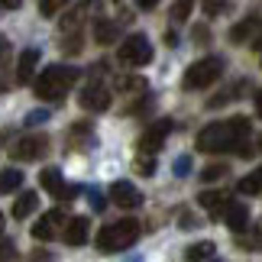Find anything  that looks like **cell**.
Listing matches in <instances>:
<instances>
[{
    "mask_svg": "<svg viewBox=\"0 0 262 262\" xmlns=\"http://www.w3.org/2000/svg\"><path fill=\"white\" fill-rule=\"evenodd\" d=\"M249 136V120L246 117H230L220 123H210L198 133V149L201 152H227L236 149L239 143H246Z\"/></svg>",
    "mask_w": 262,
    "mask_h": 262,
    "instance_id": "1",
    "label": "cell"
},
{
    "mask_svg": "<svg viewBox=\"0 0 262 262\" xmlns=\"http://www.w3.org/2000/svg\"><path fill=\"white\" fill-rule=\"evenodd\" d=\"M78 81V68L68 65H49L42 68V75L36 78V97L39 100H62L72 84Z\"/></svg>",
    "mask_w": 262,
    "mask_h": 262,
    "instance_id": "2",
    "label": "cell"
},
{
    "mask_svg": "<svg viewBox=\"0 0 262 262\" xmlns=\"http://www.w3.org/2000/svg\"><path fill=\"white\" fill-rule=\"evenodd\" d=\"M136 239H139V220L126 217V220H117V224H104L94 243L100 253H120V249H129Z\"/></svg>",
    "mask_w": 262,
    "mask_h": 262,
    "instance_id": "3",
    "label": "cell"
},
{
    "mask_svg": "<svg viewBox=\"0 0 262 262\" xmlns=\"http://www.w3.org/2000/svg\"><path fill=\"white\" fill-rule=\"evenodd\" d=\"M224 58L220 55H207V58H201V62H194L185 72V88L188 91H204V88H210L214 81H220L224 78Z\"/></svg>",
    "mask_w": 262,
    "mask_h": 262,
    "instance_id": "4",
    "label": "cell"
},
{
    "mask_svg": "<svg viewBox=\"0 0 262 262\" xmlns=\"http://www.w3.org/2000/svg\"><path fill=\"white\" fill-rule=\"evenodd\" d=\"M117 58H120L123 65L143 68V65L152 62V46H149V39H146V36H129V39H123V42H120Z\"/></svg>",
    "mask_w": 262,
    "mask_h": 262,
    "instance_id": "5",
    "label": "cell"
},
{
    "mask_svg": "<svg viewBox=\"0 0 262 262\" xmlns=\"http://www.w3.org/2000/svg\"><path fill=\"white\" fill-rule=\"evenodd\" d=\"M46 149H49V136H42V133L23 136L10 146V159H16V162H36V159L46 156Z\"/></svg>",
    "mask_w": 262,
    "mask_h": 262,
    "instance_id": "6",
    "label": "cell"
},
{
    "mask_svg": "<svg viewBox=\"0 0 262 262\" xmlns=\"http://www.w3.org/2000/svg\"><path fill=\"white\" fill-rule=\"evenodd\" d=\"M168 133H172V120H156V123L149 126L143 136H139V152H146L149 159H152L159 149H162V143H165Z\"/></svg>",
    "mask_w": 262,
    "mask_h": 262,
    "instance_id": "7",
    "label": "cell"
},
{
    "mask_svg": "<svg viewBox=\"0 0 262 262\" xmlns=\"http://www.w3.org/2000/svg\"><path fill=\"white\" fill-rule=\"evenodd\" d=\"M62 224H65V210H49V214L39 217V224H33V239H55L58 233H62Z\"/></svg>",
    "mask_w": 262,
    "mask_h": 262,
    "instance_id": "8",
    "label": "cell"
},
{
    "mask_svg": "<svg viewBox=\"0 0 262 262\" xmlns=\"http://www.w3.org/2000/svg\"><path fill=\"white\" fill-rule=\"evenodd\" d=\"M110 198L117 201V207H126V210L143 204V194L136 191L133 181H114V185H110Z\"/></svg>",
    "mask_w": 262,
    "mask_h": 262,
    "instance_id": "9",
    "label": "cell"
},
{
    "mask_svg": "<svg viewBox=\"0 0 262 262\" xmlns=\"http://www.w3.org/2000/svg\"><path fill=\"white\" fill-rule=\"evenodd\" d=\"M78 104H81L84 110H107L110 107V91L104 88V84H88L84 91H81V97H78Z\"/></svg>",
    "mask_w": 262,
    "mask_h": 262,
    "instance_id": "10",
    "label": "cell"
},
{
    "mask_svg": "<svg viewBox=\"0 0 262 262\" xmlns=\"http://www.w3.org/2000/svg\"><path fill=\"white\" fill-rule=\"evenodd\" d=\"M39 185H42V188H46L52 198H65V201H68V198H72L75 191H78V188H65L62 172H58V168H46V172L39 175Z\"/></svg>",
    "mask_w": 262,
    "mask_h": 262,
    "instance_id": "11",
    "label": "cell"
},
{
    "mask_svg": "<svg viewBox=\"0 0 262 262\" xmlns=\"http://www.w3.org/2000/svg\"><path fill=\"white\" fill-rule=\"evenodd\" d=\"M88 230H91L88 217H72L65 224V230H62V236H65L68 246H84L88 243Z\"/></svg>",
    "mask_w": 262,
    "mask_h": 262,
    "instance_id": "12",
    "label": "cell"
},
{
    "mask_svg": "<svg viewBox=\"0 0 262 262\" xmlns=\"http://www.w3.org/2000/svg\"><path fill=\"white\" fill-rule=\"evenodd\" d=\"M36 65H39V52H36V49H23V52H19V62H16V84H29V81H33Z\"/></svg>",
    "mask_w": 262,
    "mask_h": 262,
    "instance_id": "13",
    "label": "cell"
},
{
    "mask_svg": "<svg viewBox=\"0 0 262 262\" xmlns=\"http://www.w3.org/2000/svg\"><path fill=\"white\" fill-rule=\"evenodd\" d=\"M227 210V227L233 230V233H243V230L249 227V210L246 204H224Z\"/></svg>",
    "mask_w": 262,
    "mask_h": 262,
    "instance_id": "14",
    "label": "cell"
},
{
    "mask_svg": "<svg viewBox=\"0 0 262 262\" xmlns=\"http://www.w3.org/2000/svg\"><path fill=\"white\" fill-rule=\"evenodd\" d=\"M256 36H259V16H249V19H243V23H236L230 29V39H233L236 46H243V42H249V39H256Z\"/></svg>",
    "mask_w": 262,
    "mask_h": 262,
    "instance_id": "15",
    "label": "cell"
},
{
    "mask_svg": "<svg viewBox=\"0 0 262 262\" xmlns=\"http://www.w3.org/2000/svg\"><path fill=\"white\" fill-rule=\"evenodd\" d=\"M117 36H120L117 23H110V19H97V23H94V42L110 46V42H117Z\"/></svg>",
    "mask_w": 262,
    "mask_h": 262,
    "instance_id": "16",
    "label": "cell"
},
{
    "mask_svg": "<svg viewBox=\"0 0 262 262\" xmlns=\"http://www.w3.org/2000/svg\"><path fill=\"white\" fill-rule=\"evenodd\" d=\"M36 204H39V194H33V191L19 194V198H16V204H13V217H16V220H26V217L36 210Z\"/></svg>",
    "mask_w": 262,
    "mask_h": 262,
    "instance_id": "17",
    "label": "cell"
},
{
    "mask_svg": "<svg viewBox=\"0 0 262 262\" xmlns=\"http://www.w3.org/2000/svg\"><path fill=\"white\" fill-rule=\"evenodd\" d=\"M214 243L210 239H201V243H194V246H188V253H185V262H204V259H210L214 256Z\"/></svg>",
    "mask_w": 262,
    "mask_h": 262,
    "instance_id": "18",
    "label": "cell"
},
{
    "mask_svg": "<svg viewBox=\"0 0 262 262\" xmlns=\"http://www.w3.org/2000/svg\"><path fill=\"white\" fill-rule=\"evenodd\" d=\"M19 185H23V172H16V168L0 172V194H13Z\"/></svg>",
    "mask_w": 262,
    "mask_h": 262,
    "instance_id": "19",
    "label": "cell"
},
{
    "mask_svg": "<svg viewBox=\"0 0 262 262\" xmlns=\"http://www.w3.org/2000/svg\"><path fill=\"white\" fill-rule=\"evenodd\" d=\"M249 88H253V81H236V84L230 88V91H224V97H210V100H207V107L214 110V107H220V104H227V100H236V97H243L239 91H249Z\"/></svg>",
    "mask_w": 262,
    "mask_h": 262,
    "instance_id": "20",
    "label": "cell"
},
{
    "mask_svg": "<svg viewBox=\"0 0 262 262\" xmlns=\"http://www.w3.org/2000/svg\"><path fill=\"white\" fill-rule=\"evenodd\" d=\"M224 198H227L224 191H204V194H201L198 201H201V207H204V210H210V214H220V207L227 204Z\"/></svg>",
    "mask_w": 262,
    "mask_h": 262,
    "instance_id": "21",
    "label": "cell"
},
{
    "mask_svg": "<svg viewBox=\"0 0 262 262\" xmlns=\"http://www.w3.org/2000/svg\"><path fill=\"white\" fill-rule=\"evenodd\" d=\"M239 194H246V198H256L259 194V188H262V178H259V172H253V175H246L243 181H239Z\"/></svg>",
    "mask_w": 262,
    "mask_h": 262,
    "instance_id": "22",
    "label": "cell"
},
{
    "mask_svg": "<svg viewBox=\"0 0 262 262\" xmlns=\"http://www.w3.org/2000/svg\"><path fill=\"white\" fill-rule=\"evenodd\" d=\"M81 13H84V7H72V10H68V16H65V33H75V29H78V23H81Z\"/></svg>",
    "mask_w": 262,
    "mask_h": 262,
    "instance_id": "23",
    "label": "cell"
},
{
    "mask_svg": "<svg viewBox=\"0 0 262 262\" xmlns=\"http://www.w3.org/2000/svg\"><path fill=\"white\" fill-rule=\"evenodd\" d=\"M46 120H49V110L39 107V110H33V114H26V126H42Z\"/></svg>",
    "mask_w": 262,
    "mask_h": 262,
    "instance_id": "24",
    "label": "cell"
},
{
    "mask_svg": "<svg viewBox=\"0 0 262 262\" xmlns=\"http://www.w3.org/2000/svg\"><path fill=\"white\" fill-rule=\"evenodd\" d=\"M0 262H16V246H13V239H4V243H0Z\"/></svg>",
    "mask_w": 262,
    "mask_h": 262,
    "instance_id": "25",
    "label": "cell"
},
{
    "mask_svg": "<svg viewBox=\"0 0 262 262\" xmlns=\"http://www.w3.org/2000/svg\"><path fill=\"white\" fill-rule=\"evenodd\" d=\"M224 175H227V165H207L204 172H201L204 181H217V178H224Z\"/></svg>",
    "mask_w": 262,
    "mask_h": 262,
    "instance_id": "26",
    "label": "cell"
},
{
    "mask_svg": "<svg viewBox=\"0 0 262 262\" xmlns=\"http://www.w3.org/2000/svg\"><path fill=\"white\" fill-rule=\"evenodd\" d=\"M175 175H178V178L191 175V156H178V159H175Z\"/></svg>",
    "mask_w": 262,
    "mask_h": 262,
    "instance_id": "27",
    "label": "cell"
},
{
    "mask_svg": "<svg viewBox=\"0 0 262 262\" xmlns=\"http://www.w3.org/2000/svg\"><path fill=\"white\" fill-rule=\"evenodd\" d=\"M62 52H68V55H78V52H81V36H78V33H72V36H68V46H62Z\"/></svg>",
    "mask_w": 262,
    "mask_h": 262,
    "instance_id": "28",
    "label": "cell"
},
{
    "mask_svg": "<svg viewBox=\"0 0 262 262\" xmlns=\"http://www.w3.org/2000/svg\"><path fill=\"white\" fill-rule=\"evenodd\" d=\"M58 10H62L58 0H42V4H39V13H42V16H55Z\"/></svg>",
    "mask_w": 262,
    "mask_h": 262,
    "instance_id": "29",
    "label": "cell"
},
{
    "mask_svg": "<svg viewBox=\"0 0 262 262\" xmlns=\"http://www.w3.org/2000/svg\"><path fill=\"white\" fill-rule=\"evenodd\" d=\"M139 172H143V175H156V159H143V156H139Z\"/></svg>",
    "mask_w": 262,
    "mask_h": 262,
    "instance_id": "30",
    "label": "cell"
},
{
    "mask_svg": "<svg viewBox=\"0 0 262 262\" xmlns=\"http://www.w3.org/2000/svg\"><path fill=\"white\" fill-rule=\"evenodd\" d=\"M188 13H191V4H175L172 7V16L175 19H188Z\"/></svg>",
    "mask_w": 262,
    "mask_h": 262,
    "instance_id": "31",
    "label": "cell"
},
{
    "mask_svg": "<svg viewBox=\"0 0 262 262\" xmlns=\"http://www.w3.org/2000/svg\"><path fill=\"white\" fill-rule=\"evenodd\" d=\"M224 10H227L224 0H220V4H217V0H207V4H204V13H224Z\"/></svg>",
    "mask_w": 262,
    "mask_h": 262,
    "instance_id": "32",
    "label": "cell"
},
{
    "mask_svg": "<svg viewBox=\"0 0 262 262\" xmlns=\"http://www.w3.org/2000/svg\"><path fill=\"white\" fill-rule=\"evenodd\" d=\"M91 204H94V210H104L107 201H104V194H100V191H91Z\"/></svg>",
    "mask_w": 262,
    "mask_h": 262,
    "instance_id": "33",
    "label": "cell"
},
{
    "mask_svg": "<svg viewBox=\"0 0 262 262\" xmlns=\"http://www.w3.org/2000/svg\"><path fill=\"white\" fill-rule=\"evenodd\" d=\"M194 39H201L198 46H207V39H210V33H207L204 26H198V29H194Z\"/></svg>",
    "mask_w": 262,
    "mask_h": 262,
    "instance_id": "34",
    "label": "cell"
},
{
    "mask_svg": "<svg viewBox=\"0 0 262 262\" xmlns=\"http://www.w3.org/2000/svg\"><path fill=\"white\" fill-rule=\"evenodd\" d=\"M26 262H55V259H52V256H46V253H33Z\"/></svg>",
    "mask_w": 262,
    "mask_h": 262,
    "instance_id": "35",
    "label": "cell"
},
{
    "mask_svg": "<svg viewBox=\"0 0 262 262\" xmlns=\"http://www.w3.org/2000/svg\"><path fill=\"white\" fill-rule=\"evenodd\" d=\"M4 55H7V39L0 36V58H4Z\"/></svg>",
    "mask_w": 262,
    "mask_h": 262,
    "instance_id": "36",
    "label": "cell"
},
{
    "mask_svg": "<svg viewBox=\"0 0 262 262\" xmlns=\"http://www.w3.org/2000/svg\"><path fill=\"white\" fill-rule=\"evenodd\" d=\"M0 233H4V214H0Z\"/></svg>",
    "mask_w": 262,
    "mask_h": 262,
    "instance_id": "37",
    "label": "cell"
}]
</instances>
